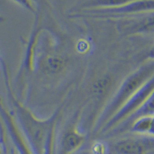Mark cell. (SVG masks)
<instances>
[{
  "label": "cell",
  "instance_id": "1",
  "mask_svg": "<svg viewBox=\"0 0 154 154\" xmlns=\"http://www.w3.org/2000/svg\"><path fill=\"white\" fill-rule=\"evenodd\" d=\"M8 99L19 127L35 154H56V131L62 106L49 118L40 119L24 105L15 94L10 82L9 68L1 60Z\"/></svg>",
  "mask_w": 154,
  "mask_h": 154
},
{
  "label": "cell",
  "instance_id": "2",
  "mask_svg": "<svg viewBox=\"0 0 154 154\" xmlns=\"http://www.w3.org/2000/svg\"><path fill=\"white\" fill-rule=\"evenodd\" d=\"M153 75L154 62L152 61L145 63L128 75L122 82L113 97L100 112L95 124V133H100L103 127Z\"/></svg>",
  "mask_w": 154,
  "mask_h": 154
},
{
  "label": "cell",
  "instance_id": "3",
  "mask_svg": "<svg viewBox=\"0 0 154 154\" xmlns=\"http://www.w3.org/2000/svg\"><path fill=\"white\" fill-rule=\"evenodd\" d=\"M154 12V0H136L122 7L114 9H89L75 12L72 17L93 18L101 19H118L140 16Z\"/></svg>",
  "mask_w": 154,
  "mask_h": 154
},
{
  "label": "cell",
  "instance_id": "4",
  "mask_svg": "<svg viewBox=\"0 0 154 154\" xmlns=\"http://www.w3.org/2000/svg\"><path fill=\"white\" fill-rule=\"evenodd\" d=\"M154 91V75L132 96L130 100L117 112V113L103 127L100 133H105L113 130L121 123L134 115L143 106L151 93Z\"/></svg>",
  "mask_w": 154,
  "mask_h": 154
},
{
  "label": "cell",
  "instance_id": "5",
  "mask_svg": "<svg viewBox=\"0 0 154 154\" xmlns=\"http://www.w3.org/2000/svg\"><path fill=\"white\" fill-rule=\"evenodd\" d=\"M0 117L13 144L16 154H35L25 137L15 118L14 114L9 111L0 96Z\"/></svg>",
  "mask_w": 154,
  "mask_h": 154
},
{
  "label": "cell",
  "instance_id": "6",
  "mask_svg": "<svg viewBox=\"0 0 154 154\" xmlns=\"http://www.w3.org/2000/svg\"><path fill=\"white\" fill-rule=\"evenodd\" d=\"M82 110L77 111L71 123L65 128L59 140L56 154H73L80 149L86 140V134L79 129Z\"/></svg>",
  "mask_w": 154,
  "mask_h": 154
},
{
  "label": "cell",
  "instance_id": "7",
  "mask_svg": "<svg viewBox=\"0 0 154 154\" xmlns=\"http://www.w3.org/2000/svg\"><path fill=\"white\" fill-rule=\"evenodd\" d=\"M116 20L118 30L124 35L154 34V12Z\"/></svg>",
  "mask_w": 154,
  "mask_h": 154
},
{
  "label": "cell",
  "instance_id": "8",
  "mask_svg": "<svg viewBox=\"0 0 154 154\" xmlns=\"http://www.w3.org/2000/svg\"><path fill=\"white\" fill-rule=\"evenodd\" d=\"M153 146L151 139L126 137L116 141L113 148L118 154H147Z\"/></svg>",
  "mask_w": 154,
  "mask_h": 154
},
{
  "label": "cell",
  "instance_id": "9",
  "mask_svg": "<svg viewBox=\"0 0 154 154\" xmlns=\"http://www.w3.org/2000/svg\"><path fill=\"white\" fill-rule=\"evenodd\" d=\"M68 64L65 56L55 53H47L41 60V69L46 75H58L66 69Z\"/></svg>",
  "mask_w": 154,
  "mask_h": 154
},
{
  "label": "cell",
  "instance_id": "10",
  "mask_svg": "<svg viewBox=\"0 0 154 154\" xmlns=\"http://www.w3.org/2000/svg\"><path fill=\"white\" fill-rule=\"evenodd\" d=\"M136 0H84L73 9L75 12L89 9H114L122 7Z\"/></svg>",
  "mask_w": 154,
  "mask_h": 154
},
{
  "label": "cell",
  "instance_id": "11",
  "mask_svg": "<svg viewBox=\"0 0 154 154\" xmlns=\"http://www.w3.org/2000/svg\"><path fill=\"white\" fill-rule=\"evenodd\" d=\"M152 116H143L132 121L130 131L140 135H147L149 133L152 123Z\"/></svg>",
  "mask_w": 154,
  "mask_h": 154
},
{
  "label": "cell",
  "instance_id": "12",
  "mask_svg": "<svg viewBox=\"0 0 154 154\" xmlns=\"http://www.w3.org/2000/svg\"><path fill=\"white\" fill-rule=\"evenodd\" d=\"M154 115V91L151 93L149 98L147 99L145 103L143 104L141 108L137 111L130 119H129V122H132L135 119L143 116H153Z\"/></svg>",
  "mask_w": 154,
  "mask_h": 154
},
{
  "label": "cell",
  "instance_id": "13",
  "mask_svg": "<svg viewBox=\"0 0 154 154\" xmlns=\"http://www.w3.org/2000/svg\"><path fill=\"white\" fill-rule=\"evenodd\" d=\"M92 154H107L108 146L103 141H95L90 147Z\"/></svg>",
  "mask_w": 154,
  "mask_h": 154
},
{
  "label": "cell",
  "instance_id": "14",
  "mask_svg": "<svg viewBox=\"0 0 154 154\" xmlns=\"http://www.w3.org/2000/svg\"><path fill=\"white\" fill-rule=\"evenodd\" d=\"M12 1L35 15L36 7H35V2L33 0H12Z\"/></svg>",
  "mask_w": 154,
  "mask_h": 154
},
{
  "label": "cell",
  "instance_id": "15",
  "mask_svg": "<svg viewBox=\"0 0 154 154\" xmlns=\"http://www.w3.org/2000/svg\"><path fill=\"white\" fill-rule=\"evenodd\" d=\"M147 59L149 61L154 62V45L152 46L150 49H149L148 55H147Z\"/></svg>",
  "mask_w": 154,
  "mask_h": 154
},
{
  "label": "cell",
  "instance_id": "16",
  "mask_svg": "<svg viewBox=\"0 0 154 154\" xmlns=\"http://www.w3.org/2000/svg\"><path fill=\"white\" fill-rule=\"evenodd\" d=\"M148 136L150 137L154 138V115L152 116V123H151L150 129H149V133H148Z\"/></svg>",
  "mask_w": 154,
  "mask_h": 154
},
{
  "label": "cell",
  "instance_id": "17",
  "mask_svg": "<svg viewBox=\"0 0 154 154\" xmlns=\"http://www.w3.org/2000/svg\"><path fill=\"white\" fill-rule=\"evenodd\" d=\"M5 17H4L3 16H2V15L0 14V23H4V22H5Z\"/></svg>",
  "mask_w": 154,
  "mask_h": 154
},
{
  "label": "cell",
  "instance_id": "18",
  "mask_svg": "<svg viewBox=\"0 0 154 154\" xmlns=\"http://www.w3.org/2000/svg\"><path fill=\"white\" fill-rule=\"evenodd\" d=\"M9 154H16V150H15V149H14V148H13V147H12V149H11L10 152H9Z\"/></svg>",
  "mask_w": 154,
  "mask_h": 154
},
{
  "label": "cell",
  "instance_id": "19",
  "mask_svg": "<svg viewBox=\"0 0 154 154\" xmlns=\"http://www.w3.org/2000/svg\"><path fill=\"white\" fill-rule=\"evenodd\" d=\"M33 1H34V2H35V3H36V2H37V0H33Z\"/></svg>",
  "mask_w": 154,
  "mask_h": 154
},
{
  "label": "cell",
  "instance_id": "20",
  "mask_svg": "<svg viewBox=\"0 0 154 154\" xmlns=\"http://www.w3.org/2000/svg\"><path fill=\"white\" fill-rule=\"evenodd\" d=\"M0 65H1V59H0Z\"/></svg>",
  "mask_w": 154,
  "mask_h": 154
}]
</instances>
